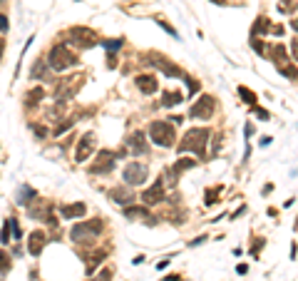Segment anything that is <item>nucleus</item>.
Returning <instances> with one entry per match:
<instances>
[{
  "label": "nucleus",
  "mask_w": 298,
  "mask_h": 281,
  "mask_svg": "<svg viewBox=\"0 0 298 281\" xmlns=\"http://www.w3.org/2000/svg\"><path fill=\"white\" fill-rule=\"evenodd\" d=\"M209 137H211V132H209L206 127H191L189 132L184 135V140L177 144V149H179V152H194V155L204 157Z\"/></svg>",
  "instance_id": "1"
},
{
  "label": "nucleus",
  "mask_w": 298,
  "mask_h": 281,
  "mask_svg": "<svg viewBox=\"0 0 298 281\" xmlns=\"http://www.w3.org/2000/svg\"><path fill=\"white\" fill-rule=\"evenodd\" d=\"M104 222L102 219H90V222H80L70 229V242L75 244H92L97 236L102 234Z\"/></svg>",
  "instance_id": "2"
},
{
  "label": "nucleus",
  "mask_w": 298,
  "mask_h": 281,
  "mask_svg": "<svg viewBox=\"0 0 298 281\" xmlns=\"http://www.w3.org/2000/svg\"><path fill=\"white\" fill-rule=\"evenodd\" d=\"M50 68L55 70V72H65V70H70V68H75V65L80 62L77 60V55L67 48V45H62V42H60V45H55L52 50H50Z\"/></svg>",
  "instance_id": "3"
},
{
  "label": "nucleus",
  "mask_w": 298,
  "mask_h": 281,
  "mask_svg": "<svg viewBox=\"0 0 298 281\" xmlns=\"http://www.w3.org/2000/svg\"><path fill=\"white\" fill-rule=\"evenodd\" d=\"M149 140L157 147H172L174 144V124H169L164 120H154L149 124Z\"/></svg>",
  "instance_id": "4"
},
{
  "label": "nucleus",
  "mask_w": 298,
  "mask_h": 281,
  "mask_svg": "<svg viewBox=\"0 0 298 281\" xmlns=\"http://www.w3.org/2000/svg\"><path fill=\"white\" fill-rule=\"evenodd\" d=\"M84 85V75H75V77H60L57 80V90H55V100L62 105L70 97H75L80 92V88Z\"/></svg>",
  "instance_id": "5"
},
{
  "label": "nucleus",
  "mask_w": 298,
  "mask_h": 281,
  "mask_svg": "<svg viewBox=\"0 0 298 281\" xmlns=\"http://www.w3.org/2000/svg\"><path fill=\"white\" fill-rule=\"evenodd\" d=\"M67 37H70V45H75V48H80V50H90V48H95L97 42H99L95 30H90V28H82V25L70 28Z\"/></svg>",
  "instance_id": "6"
},
{
  "label": "nucleus",
  "mask_w": 298,
  "mask_h": 281,
  "mask_svg": "<svg viewBox=\"0 0 298 281\" xmlns=\"http://www.w3.org/2000/svg\"><path fill=\"white\" fill-rule=\"evenodd\" d=\"M144 62L152 65V68H157V70H162L166 77H184V72H182L179 65H174L172 60L162 57L159 53H149V55H144Z\"/></svg>",
  "instance_id": "7"
},
{
  "label": "nucleus",
  "mask_w": 298,
  "mask_h": 281,
  "mask_svg": "<svg viewBox=\"0 0 298 281\" xmlns=\"http://www.w3.org/2000/svg\"><path fill=\"white\" fill-rule=\"evenodd\" d=\"M122 177H124V182H127V184H132V187L144 184V182H147V177H149V167H147V164H142V162H130V164L124 167Z\"/></svg>",
  "instance_id": "8"
},
{
  "label": "nucleus",
  "mask_w": 298,
  "mask_h": 281,
  "mask_svg": "<svg viewBox=\"0 0 298 281\" xmlns=\"http://www.w3.org/2000/svg\"><path fill=\"white\" fill-rule=\"evenodd\" d=\"M115 152H110V149H102V152H97L95 162L90 164V175H110L112 167H115Z\"/></svg>",
  "instance_id": "9"
},
{
  "label": "nucleus",
  "mask_w": 298,
  "mask_h": 281,
  "mask_svg": "<svg viewBox=\"0 0 298 281\" xmlns=\"http://www.w3.org/2000/svg\"><path fill=\"white\" fill-rule=\"evenodd\" d=\"M95 147H97V140H95V135L92 132H84L82 137H80V142H77V149H75V162H87L90 157H92V152H95Z\"/></svg>",
  "instance_id": "10"
},
{
  "label": "nucleus",
  "mask_w": 298,
  "mask_h": 281,
  "mask_svg": "<svg viewBox=\"0 0 298 281\" xmlns=\"http://www.w3.org/2000/svg\"><path fill=\"white\" fill-rule=\"evenodd\" d=\"M211 112H214V97H211V95H201L194 105H191L189 117H194V120H209Z\"/></svg>",
  "instance_id": "11"
},
{
  "label": "nucleus",
  "mask_w": 298,
  "mask_h": 281,
  "mask_svg": "<svg viewBox=\"0 0 298 281\" xmlns=\"http://www.w3.org/2000/svg\"><path fill=\"white\" fill-rule=\"evenodd\" d=\"M164 199H166V194H164V182H162V179H157L149 189H144V192H142V202H144L147 207L159 204V202H164Z\"/></svg>",
  "instance_id": "12"
},
{
  "label": "nucleus",
  "mask_w": 298,
  "mask_h": 281,
  "mask_svg": "<svg viewBox=\"0 0 298 281\" xmlns=\"http://www.w3.org/2000/svg\"><path fill=\"white\" fill-rule=\"evenodd\" d=\"M127 149H130V155H147L149 152V144L144 140V132H132L127 137Z\"/></svg>",
  "instance_id": "13"
},
{
  "label": "nucleus",
  "mask_w": 298,
  "mask_h": 281,
  "mask_svg": "<svg viewBox=\"0 0 298 281\" xmlns=\"http://www.w3.org/2000/svg\"><path fill=\"white\" fill-rule=\"evenodd\" d=\"M45 244H48V234H45V231H40V229L30 231V239H28V251H30V256H40L42 249H45Z\"/></svg>",
  "instance_id": "14"
},
{
  "label": "nucleus",
  "mask_w": 298,
  "mask_h": 281,
  "mask_svg": "<svg viewBox=\"0 0 298 281\" xmlns=\"http://www.w3.org/2000/svg\"><path fill=\"white\" fill-rule=\"evenodd\" d=\"M134 85L139 88L142 95H154L157 88H159V82H157L154 75H137V77H134Z\"/></svg>",
  "instance_id": "15"
},
{
  "label": "nucleus",
  "mask_w": 298,
  "mask_h": 281,
  "mask_svg": "<svg viewBox=\"0 0 298 281\" xmlns=\"http://www.w3.org/2000/svg\"><path fill=\"white\" fill-rule=\"evenodd\" d=\"M28 211L33 214L35 219H40V222H45V224H48V219L52 217V204H48L45 199H37V204H30V207H28Z\"/></svg>",
  "instance_id": "16"
},
{
  "label": "nucleus",
  "mask_w": 298,
  "mask_h": 281,
  "mask_svg": "<svg viewBox=\"0 0 298 281\" xmlns=\"http://www.w3.org/2000/svg\"><path fill=\"white\" fill-rule=\"evenodd\" d=\"M50 62L45 60V57H40V60H35V65H33V70H30V77L33 80H42V82H48L50 80Z\"/></svg>",
  "instance_id": "17"
},
{
  "label": "nucleus",
  "mask_w": 298,
  "mask_h": 281,
  "mask_svg": "<svg viewBox=\"0 0 298 281\" xmlns=\"http://www.w3.org/2000/svg\"><path fill=\"white\" fill-rule=\"evenodd\" d=\"M191 167H197V162H194V159H186V157H182L179 162H174V167L166 172V175H169V182L174 184V182L184 175V172H186V169H191Z\"/></svg>",
  "instance_id": "18"
},
{
  "label": "nucleus",
  "mask_w": 298,
  "mask_h": 281,
  "mask_svg": "<svg viewBox=\"0 0 298 281\" xmlns=\"http://www.w3.org/2000/svg\"><path fill=\"white\" fill-rule=\"evenodd\" d=\"M84 214H87V204L84 202H75V204L62 207V219H82Z\"/></svg>",
  "instance_id": "19"
},
{
  "label": "nucleus",
  "mask_w": 298,
  "mask_h": 281,
  "mask_svg": "<svg viewBox=\"0 0 298 281\" xmlns=\"http://www.w3.org/2000/svg\"><path fill=\"white\" fill-rule=\"evenodd\" d=\"M124 217H127V219H144L147 224H154V217L149 214L147 204H144V207H127V209H124Z\"/></svg>",
  "instance_id": "20"
},
{
  "label": "nucleus",
  "mask_w": 298,
  "mask_h": 281,
  "mask_svg": "<svg viewBox=\"0 0 298 281\" xmlns=\"http://www.w3.org/2000/svg\"><path fill=\"white\" fill-rule=\"evenodd\" d=\"M110 199H115L117 204H130V202L134 199L130 184H127V187H112V189H110Z\"/></svg>",
  "instance_id": "21"
},
{
  "label": "nucleus",
  "mask_w": 298,
  "mask_h": 281,
  "mask_svg": "<svg viewBox=\"0 0 298 281\" xmlns=\"http://www.w3.org/2000/svg\"><path fill=\"white\" fill-rule=\"evenodd\" d=\"M33 197H35V189L25 184V187H20V192H17V197H15V202H17L20 207H30V204L35 202Z\"/></svg>",
  "instance_id": "22"
},
{
  "label": "nucleus",
  "mask_w": 298,
  "mask_h": 281,
  "mask_svg": "<svg viewBox=\"0 0 298 281\" xmlns=\"http://www.w3.org/2000/svg\"><path fill=\"white\" fill-rule=\"evenodd\" d=\"M268 57L276 62V65H286V60H288V53H286V45H273V48H268Z\"/></svg>",
  "instance_id": "23"
},
{
  "label": "nucleus",
  "mask_w": 298,
  "mask_h": 281,
  "mask_svg": "<svg viewBox=\"0 0 298 281\" xmlns=\"http://www.w3.org/2000/svg\"><path fill=\"white\" fill-rule=\"evenodd\" d=\"M182 100H184V95L177 92V90H166L162 95V105L164 107H177V105H182Z\"/></svg>",
  "instance_id": "24"
},
{
  "label": "nucleus",
  "mask_w": 298,
  "mask_h": 281,
  "mask_svg": "<svg viewBox=\"0 0 298 281\" xmlns=\"http://www.w3.org/2000/svg\"><path fill=\"white\" fill-rule=\"evenodd\" d=\"M261 33H271V23H268L264 15L256 18V23H253V28H251V37H259Z\"/></svg>",
  "instance_id": "25"
},
{
  "label": "nucleus",
  "mask_w": 298,
  "mask_h": 281,
  "mask_svg": "<svg viewBox=\"0 0 298 281\" xmlns=\"http://www.w3.org/2000/svg\"><path fill=\"white\" fill-rule=\"evenodd\" d=\"M104 256H107V251H97V254H92V256L87 259V276H92V274H95V269L104 262Z\"/></svg>",
  "instance_id": "26"
},
{
  "label": "nucleus",
  "mask_w": 298,
  "mask_h": 281,
  "mask_svg": "<svg viewBox=\"0 0 298 281\" xmlns=\"http://www.w3.org/2000/svg\"><path fill=\"white\" fill-rule=\"evenodd\" d=\"M42 97H45V90H42V88H33V90H28V95H25V105H28V107H35Z\"/></svg>",
  "instance_id": "27"
},
{
  "label": "nucleus",
  "mask_w": 298,
  "mask_h": 281,
  "mask_svg": "<svg viewBox=\"0 0 298 281\" xmlns=\"http://www.w3.org/2000/svg\"><path fill=\"white\" fill-rule=\"evenodd\" d=\"M224 192V187H214V189H206V194H204V204L206 207H214L216 202H219V194Z\"/></svg>",
  "instance_id": "28"
},
{
  "label": "nucleus",
  "mask_w": 298,
  "mask_h": 281,
  "mask_svg": "<svg viewBox=\"0 0 298 281\" xmlns=\"http://www.w3.org/2000/svg\"><path fill=\"white\" fill-rule=\"evenodd\" d=\"M279 72L288 80H298V68L296 65H279Z\"/></svg>",
  "instance_id": "29"
},
{
  "label": "nucleus",
  "mask_w": 298,
  "mask_h": 281,
  "mask_svg": "<svg viewBox=\"0 0 298 281\" xmlns=\"http://www.w3.org/2000/svg\"><path fill=\"white\" fill-rule=\"evenodd\" d=\"M99 45L107 50V53H115V50H119V48L124 45V40H122V37H117V40H102Z\"/></svg>",
  "instance_id": "30"
},
{
  "label": "nucleus",
  "mask_w": 298,
  "mask_h": 281,
  "mask_svg": "<svg viewBox=\"0 0 298 281\" xmlns=\"http://www.w3.org/2000/svg\"><path fill=\"white\" fill-rule=\"evenodd\" d=\"M239 95H241V100L251 107V105H256V92L253 90H248V88H239Z\"/></svg>",
  "instance_id": "31"
},
{
  "label": "nucleus",
  "mask_w": 298,
  "mask_h": 281,
  "mask_svg": "<svg viewBox=\"0 0 298 281\" xmlns=\"http://www.w3.org/2000/svg\"><path fill=\"white\" fill-rule=\"evenodd\" d=\"M184 85H186V90H189V97H194V95L199 92V80H194V77L184 75Z\"/></svg>",
  "instance_id": "32"
},
{
  "label": "nucleus",
  "mask_w": 298,
  "mask_h": 281,
  "mask_svg": "<svg viewBox=\"0 0 298 281\" xmlns=\"http://www.w3.org/2000/svg\"><path fill=\"white\" fill-rule=\"evenodd\" d=\"M251 115H256L259 120H271V115H268V110H264V107H259V105H251Z\"/></svg>",
  "instance_id": "33"
},
{
  "label": "nucleus",
  "mask_w": 298,
  "mask_h": 281,
  "mask_svg": "<svg viewBox=\"0 0 298 281\" xmlns=\"http://www.w3.org/2000/svg\"><path fill=\"white\" fill-rule=\"evenodd\" d=\"M157 25H162V28H164V30H166L169 35H172L174 40H179V33H177V30H174L172 25H169V23H166V20H164V18H157Z\"/></svg>",
  "instance_id": "34"
},
{
  "label": "nucleus",
  "mask_w": 298,
  "mask_h": 281,
  "mask_svg": "<svg viewBox=\"0 0 298 281\" xmlns=\"http://www.w3.org/2000/svg\"><path fill=\"white\" fill-rule=\"evenodd\" d=\"M248 42H251V48H253V50H256V53H259V55H268V50H266V48H264V42H261V40H259V37H251V40H248Z\"/></svg>",
  "instance_id": "35"
},
{
  "label": "nucleus",
  "mask_w": 298,
  "mask_h": 281,
  "mask_svg": "<svg viewBox=\"0 0 298 281\" xmlns=\"http://www.w3.org/2000/svg\"><path fill=\"white\" fill-rule=\"evenodd\" d=\"M10 227H13V222L5 219V222H3V239H0V242H3V246L10 242Z\"/></svg>",
  "instance_id": "36"
},
{
  "label": "nucleus",
  "mask_w": 298,
  "mask_h": 281,
  "mask_svg": "<svg viewBox=\"0 0 298 281\" xmlns=\"http://www.w3.org/2000/svg\"><path fill=\"white\" fill-rule=\"evenodd\" d=\"M110 279H112V271H110V269H102V271H99V274H97L92 281H110Z\"/></svg>",
  "instance_id": "37"
},
{
  "label": "nucleus",
  "mask_w": 298,
  "mask_h": 281,
  "mask_svg": "<svg viewBox=\"0 0 298 281\" xmlns=\"http://www.w3.org/2000/svg\"><path fill=\"white\" fill-rule=\"evenodd\" d=\"M291 55H293V60H298V37L291 40Z\"/></svg>",
  "instance_id": "38"
},
{
  "label": "nucleus",
  "mask_w": 298,
  "mask_h": 281,
  "mask_svg": "<svg viewBox=\"0 0 298 281\" xmlns=\"http://www.w3.org/2000/svg\"><path fill=\"white\" fill-rule=\"evenodd\" d=\"M10 222H13V234H15V239H23V231H20V227H17V222L10 217Z\"/></svg>",
  "instance_id": "39"
},
{
  "label": "nucleus",
  "mask_w": 298,
  "mask_h": 281,
  "mask_svg": "<svg viewBox=\"0 0 298 281\" xmlns=\"http://www.w3.org/2000/svg\"><path fill=\"white\" fill-rule=\"evenodd\" d=\"M107 68H110V70H115V68H117V57H115L112 53H107Z\"/></svg>",
  "instance_id": "40"
},
{
  "label": "nucleus",
  "mask_w": 298,
  "mask_h": 281,
  "mask_svg": "<svg viewBox=\"0 0 298 281\" xmlns=\"http://www.w3.org/2000/svg\"><path fill=\"white\" fill-rule=\"evenodd\" d=\"M261 246H264V239H256V244H253V249H251V254L256 256L259 251H261Z\"/></svg>",
  "instance_id": "41"
},
{
  "label": "nucleus",
  "mask_w": 298,
  "mask_h": 281,
  "mask_svg": "<svg viewBox=\"0 0 298 281\" xmlns=\"http://www.w3.org/2000/svg\"><path fill=\"white\" fill-rule=\"evenodd\" d=\"M33 129H35V135H37V137H45V135H48V129H45V127H37V124H33Z\"/></svg>",
  "instance_id": "42"
},
{
  "label": "nucleus",
  "mask_w": 298,
  "mask_h": 281,
  "mask_svg": "<svg viewBox=\"0 0 298 281\" xmlns=\"http://www.w3.org/2000/svg\"><path fill=\"white\" fill-rule=\"evenodd\" d=\"M244 135H246V140L253 135V124H251V122H246V124H244Z\"/></svg>",
  "instance_id": "43"
},
{
  "label": "nucleus",
  "mask_w": 298,
  "mask_h": 281,
  "mask_svg": "<svg viewBox=\"0 0 298 281\" xmlns=\"http://www.w3.org/2000/svg\"><path fill=\"white\" fill-rule=\"evenodd\" d=\"M0 28H3V35L8 33V18L3 15V18H0Z\"/></svg>",
  "instance_id": "44"
},
{
  "label": "nucleus",
  "mask_w": 298,
  "mask_h": 281,
  "mask_svg": "<svg viewBox=\"0 0 298 281\" xmlns=\"http://www.w3.org/2000/svg\"><path fill=\"white\" fill-rule=\"evenodd\" d=\"M271 33H273V35H283V28H281V25H271Z\"/></svg>",
  "instance_id": "45"
},
{
  "label": "nucleus",
  "mask_w": 298,
  "mask_h": 281,
  "mask_svg": "<svg viewBox=\"0 0 298 281\" xmlns=\"http://www.w3.org/2000/svg\"><path fill=\"white\" fill-rule=\"evenodd\" d=\"M169 120H172V124H182V122H184V117H179V115H172Z\"/></svg>",
  "instance_id": "46"
},
{
  "label": "nucleus",
  "mask_w": 298,
  "mask_h": 281,
  "mask_svg": "<svg viewBox=\"0 0 298 281\" xmlns=\"http://www.w3.org/2000/svg\"><path fill=\"white\" fill-rule=\"evenodd\" d=\"M246 271H248V266H246V264H239V266H236V274H241V276H244Z\"/></svg>",
  "instance_id": "47"
},
{
  "label": "nucleus",
  "mask_w": 298,
  "mask_h": 281,
  "mask_svg": "<svg viewBox=\"0 0 298 281\" xmlns=\"http://www.w3.org/2000/svg\"><path fill=\"white\" fill-rule=\"evenodd\" d=\"M169 262H172V259H164V262H159V264H157V269H166V266H169Z\"/></svg>",
  "instance_id": "48"
},
{
  "label": "nucleus",
  "mask_w": 298,
  "mask_h": 281,
  "mask_svg": "<svg viewBox=\"0 0 298 281\" xmlns=\"http://www.w3.org/2000/svg\"><path fill=\"white\" fill-rule=\"evenodd\" d=\"M164 281H182V276H179V274H172V276H166Z\"/></svg>",
  "instance_id": "49"
},
{
  "label": "nucleus",
  "mask_w": 298,
  "mask_h": 281,
  "mask_svg": "<svg viewBox=\"0 0 298 281\" xmlns=\"http://www.w3.org/2000/svg\"><path fill=\"white\" fill-rule=\"evenodd\" d=\"M261 192H264V194H271V192H273V184H266V187H264Z\"/></svg>",
  "instance_id": "50"
},
{
  "label": "nucleus",
  "mask_w": 298,
  "mask_h": 281,
  "mask_svg": "<svg viewBox=\"0 0 298 281\" xmlns=\"http://www.w3.org/2000/svg\"><path fill=\"white\" fill-rule=\"evenodd\" d=\"M291 28H293V30L298 33V18H293V20H291Z\"/></svg>",
  "instance_id": "51"
},
{
  "label": "nucleus",
  "mask_w": 298,
  "mask_h": 281,
  "mask_svg": "<svg viewBox=\"0 0 298 281\" xmlns=\"http://www.w3.org/2000/svg\"><path fill=\"white\" fill-rule=\"evenodd\" d=\"M214 3H216V5H221V3H224V0H214Z\"/></svg>",
  "instance_id": "52"
}]
</instances>
